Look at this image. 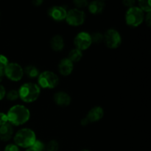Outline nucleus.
<instances>
[{"label":"nucleus","mask_w":151,"mask_h":151,"mask_svg":"<svg viewBox=\"0 0 151 151\" xmlns=\"http://www.w3.org/2000/svg\"><path fill=\"white\" fill-rule=\"evenodd\" d=\"M7 119L10 124L18 126L27 122L30 113L27 108L22 105H16L10 108L7 114Z\"/></svg>","instance_id":"nucleus-1"},{"label":"nucleus","mask_w":151,"mask_h":151,"mask_svg":"<svg viewBox=\"0 0 151 151\" xmlns=\"http://www.w3.org/2000/svg\"><path fill=\"white\" fill-rule=\"evenodd\" d=\"M19 97L25 103H32L40 95V87L32 83H27L20 87L19 91Z\"/></svg>","instance_id":"nucleus-2"},{"label":"nucleus","mask_w":151,"mask_h":151,"mask_svg":"<svg viewBox=\"0 0 151 151\" xmlns=\"http://www.w3.org/2000/svg\"><path fill=\"white\" fill-rule=\"evenodd\" d=\"M36 140L35 134L29 128H22L17 131L14 137V142L18 147H32Z\"/></svg>","instance_id":"nucleus-3"},{"label":"nucleus","mask_w":151,"mask_h":151,"mask_svg":"<svg viewBox=\"0 0 151 151\" xmlns=\"http://www.w3.org/2000/svg\"><path fill=\"white\" fill-rule=\"evenodd\" d=\"M144 12L139 7L128 8L125 13V21L127 24L131 27H138L144 21Z\"/></svg>","instance_id":"nucleus-4"},{"label":"nucleus","mask_w":151,"mask_h":151,"mask_svg":"<svg viewBox=\"0 0 151 151\" xmlns=\"http://www.w3.org/2000/svg\"><path fill=\"white\" fill-rule=\"evenodd\" d=\"M38 84L41 88H54L58 85L59 78L57 75L50 71H45L39 74L38 77Z\"/></svg>","instance_id":"nucleus-5"},{"label":"nucleus","mask_w":151,"mask_h":151,"mask_svg":"<svg viewBox=\"0 0 151 151\" xmlns=\"http://www.w3.org/2000/svg\"><path fill=\"white\" fill-rule=\"evenodd\" d=\"M4 74L10 81H19L23 77L24 70L19 63H10L4 69Z\"/></svg>","instance_id":"nucleus-6"},{"label":"nucleus","mask_w":151,"mask_h":151,"mask_svg":"<svg viewBox=\"0 0 151 151\" xmlns=\"http://www.w3.org/2000/svg\"><path fill=\"white\" fill-rule=\"evenodd\" d=\"M66 22L71 26H80L85 21V13L78 8L71 9L66 13Z\"/></svg>","instance_id":"nucleus-7"},{"label":"nucleus","mask_w":151,"mask_h":151,"mask_svg":"<svg viewBox=\"0 0 151 151\" xmlns=\"http://www.w3.org/2000/svg\"><path fill=\"white\" fill-rule=\"evenodd\" d=\"M104 40L106 45L110 49H116L119 47L122 43L120 34L114 29H109L104 35Z\"/></svg>","instance_id":"nucleus-8"},{"label":"nucleus","mask_w":151,"mask_h":151,"mask_svg":"<svg viewBox=\"0 0 151 151\" xmlns=\"http://www.w3.org/2000/svg\"><path fill=\"white\" fill-rule=\"evenodd\" d=\"M104 115V111L100 106H95L88 111L85 118L81 120V125L85 126L91 122H95L100 120Z\"/></svg>","instance_id":"nucleus-9"},{"label":"nucleus","mask_w":151,"mask_h":151,"mask_svg":"<svg viewBox=\"0 0 151 151\" xmlns=\"http://www.w3.org/2000/svg\"><path fill=\"white\" fill-rule=\"evenodd\" d=\"M91 35L86 32H79L74 40V44L76 46L77 49L82 51V50H87L91 46Z\"/></svg>","instance_id":"nucleus-10"},{"label":"nucleus","mask_w":151,"mask_h":151,"mask_svg":"<svg viewBox=\"0 0 151 151\" xmlns=\"http://www.w3.org/2000/svg\"><path fill=\"white\" fill-rule=\"evenodd\" d=\"M48 13L52 19L58 22H60L66 19L67 11L66 7L63 6H53L49 10Z\"/></svg>","instance_id":"nucleus-11"},{"label":"nucleus","mask_w":151,"mask_h":151,"mask_svg":"<svg viewBox=\"0 0 151 151\" xmlns=\"http://www.w3.org/2000/svg\"><path fill=\"white\" fill-rule=\"evenodd\" d=\"M73 68V63L68 58L62 59L58 64L59 72L63 76H68L70 75L72 72Z\"/></svg>","instance_id":"nucleus-12"},{"label":"nucleus","mask_w":151,"mask_h":151,"mask_svg":"<svg viewBox=\"0 0 151 151\" xmlns=\"http://www.w3.org/2000/svg\"><path fill=\"white\" fill-rule=\"evenodd\" d=\"M54 101L59 106H67L71 103V97L64 91H59L55 94Z\"/></svg>","instance_id":"nucleus-13"},{"label":"nucleus","mask_w":151,"mask_h":151,"mask_svg":"<svg viewBox=\"0 0 151 151\" xmlns=\"http://www.w3.org/2000/svg\"><path fill=\"white\" fill-rule=\"evenodd\" d=\"M13 134V129L11 124L6 123L0 126V139L7 142L11 139Z\"/></svg>","instance_id":"nucleus-14"},{"label":"nucleus","mask_w":151,"mask_h":151,"mask_svg":"<svg viewBox=\"0 0 151 151\" xmlns=\"http://www.w3.org/2000/svg\"><path fill=\"white\" fill-rule=\"evenodd\" d=\"M51 48L55 51H60L64 47V41L63 38L60 35H55L52 38L50 41Z\"/></svg>","instance_id":"nucleus-15"},{"label":"nucleus","mask_w":151,"mask_h":151,"mask_svg":"<svg viewBox=\"0 0 151 151\" xmlns=\"http://www.w3.org/2000/svg\"><path fill=\"white\" fill-rule=\"evenodd\" d=\"M105 7V3L102 1H93L88 4V10L94 15L102 13Z\"/></svg>","instance_id":"nucleus-16"},{"label":"nucleus","mask_w":151,"mask_h":151,"mask_svg":"<svg viewBox=\"0 0 151 151\" xmlns=\"http://www.w3.org/2000/svg\"><path fill=\"white\" fill-rule=\"evenodd\" d=\"M23 70L27 76L30 78H37L39 75V70L35 66H32V65H29V66H26Z\"/></svg>","instance_id":"nucleus-17"},{"label":"nucleus","mask_w":151,"mask_h":151,"mask_svg":"<svg viewBox=\"0 0 151 151\" xmlns=\"http://www.w3.org/2000/svg\"><path fill=\"white\" fill-rule=\"evenodd\" d=\"M83 57V53L82 51L79 50L78 49H74L70 51V52L69 53V58L68 59L71 60L72 63L74 62H78L79 60H81V59Z\"/></svg>","instance_id":"nucleus-18"},{"label":"nucleus","mask_w":151,"mask_h":151,"mask_svg":"<svg viewBox=\"0 0 151 151\" xmlns=\"http://www.w3.org/2000/svg\"><path fill=\"white\" fill-rule=\"evenodd\" d=\"M139 8L141 9L142 11H145L147 13H150L151 11V6H150V1L149 0L147 1H145V0H141L139 1Z\"/></svg>","instance_id":"nucleus-19"},{"label":"nucleus","mask_w":151,"mask_h":151,"mask_svg":"<svg viewBox=\"0 0 151 151\" xmlns=\"http://www.w3.org/2000/svg\"><path fill=\"white\" fill-rule=\"evenodd\" d=\"M91 41L95 44H100L104 40V35L100 32H94L92 35H91Z\"/></svg>","instance_id":"nucleus-20"},{"label":"nucleus","mask_w":151,"mask_h":151,"mask_svg":"<svg viewBox=\"0 0 151 151\" xmlns=\"http://www.w3.org/2000/svg\"><path fill=\"white\" fill-rule=\"evenodd\" d=\"M59 147V145L57 141L55 140H51L49 142L48 144L45 147V149L47 151H58Z\"/></svg>","instance_id":"nucleus-21"},{"label":"nucleus","mask_w":151,"mask_h":151,"mask_svg":"<svg viewBox=\"0 0 151 151\" xmlns=\"http://www.w3.org/2000/svg\"><path fill=\"white\" fill-rule=\"evenodd\" d=\"M6 95H7V99L10 101H15L19 97V91L16 90H10Z\"/></svg>","instance_id":"nucleus-22"},{"label":"nucleus","mask_w":151,"mask_h":151,"mask_svg":"<svg viewBox=\"0 0 151 151\" xmlns=\"http://www.w3.org/2000/svg\"><path fill=\"white\" fill-rule=\"evenodd\" d=\"M32 147L33 149H35L36 151H44L45 150V145H44V143L42 142L40 140H35V142H34V144L32 145Z\"/></svg>","instance_id":"nucleus-23"},{"label":"nucleus","mask_w":151,"mask_h":151,"mask_svg":"<svg viewBox=\"0 0 151 151\" xmlns=\"http://www.w3.org/2000/svg\"><path fill=\"white\" fill-rule=\"evenodd\" d=\"M8 63V60L7 58L3 55H0V69L4 70Z\"/></svg>","instance_id":"nucleus-24"},{"label":"nucleus","mask_w":151,"mask_h":151,"mask_svg":"<svg viewBox=\"0 0 151 151\" xmlns=\"http://www.w3.org/2000/svg\"><path fill=\"white\" fill-rule=\"evenodd\" d=\"M74 4L76 5V7L78 8H83L88 5V1L86 0H76L73 1Z\"/></svg>","instance_id":"nucleus-25"},{"label":"nucleus","mask_w":151,"mask_h":151,"mask_svg":"<svg viewBox=\"0 0 151 151\" xmlns=\"http://www.w3.org/2000/svg\"><path fill=\"white\" fill-rule=\"evenodd\" d=\"M4 151H20V150L16 145L9 144L6 146Z\"/></svg>","instance_id":"nucleus-26"},{"label":"nucleus","mask_w":151,"mask_h":151,"mask_svg":"<svg viewBox=\"0 0 151 151\" xmlns=\"http://www.w3.org/2000/svg\"><path fill=\"white\" fill-rule=\"evenodd\" d=\"M7 122H8V119H7V114L0 112V126L7 123Z\"/></svg>","instance_id":"nucleus-27"},{"label":"nucleus","mask_w":151,"mask_h":151,"mask_svg":"<svg viewBox=\"0 0 151 151\" xmlns=\"http://www.w3.org/2000/svg\"><path fill=\"white\" fill-rule=\"evenodd\" d=\"M123 4L126 7H128L129 8L131 7H134V4H135V1H133V0H125L123 1Z\"/></svg>","instance_id":"nucleus-28"},{"label":"nucleus","mask_w":151,"mask_h":151,"mask_svg":"<svg viewBox=\"0 0 151 151\" xmlns=\"http://www.w3.org/2000/svg\"><path fill=\"white\" fill-rule=\"evenodd\" d=\"M6 95V91L4 87L2 85L0 84V100H2L4 97V96Z\"/></svg>","instance_id":"nucleus-29"},{"label":"nucleus","mask_w":151,"mask_h":151,"mask_svg":"<svg viewBox=\"0 0 151 151\" xmlns=\"http://www.w3.org/2000/svg\"><path fill=\"white\" fill-rule=\"evenodd\" d=\"M145 22L147 23V24L148 25L149 27L150 26V24H151V13H150H150H147V14L146 15Z\"/></svg>","instance_id":"nucleus-30"},{"label":"nucleus","mask_w":151,"mask_h":151,"mask_svg":"<svg viewBox=\"0 0 151 151\" xmlns=\"http://www.w3.org/2000/svg\"><path fill=\"white\" fill-rule=\"evenodd\" d=\"M42 3H43L42 0H34V1H32V4H33V5H35V7L40 6L41 4H42Z\"/></svg>","instance_id":"nucleus-31"},{"label":"nucleus","mask_w":151,"mask_h":151,"mask_svg":"<svg viewBox=\"0 0 151 151\" xmlns=\"http://www.w3.org/2000/svg\"><path fill=\"white\" fill-rule=\"evenodd\" d=\"M4 71L1 70V69H0V82H1V81H2L3 79V77H4Z\"/></svg>","instance_id":"nucleus-32"},{"label":"nucleus","mask_w":151,"mask_h":151,"mask_svg":"<svg viewBox=\"0 0 151 151\" xmlns=\"http://www.w3.org/2000/svg\"><path fill=\"white\" fill-rule=\"evenodd\" d=\"M26 151H36V150H35V149L32 148V147H28V148L26 150Z\"/></svg>","instance_id":"nucleus-33"},{"label":"nucleus","mask_w":151,"mask_h":151,"mask_svg":"<svg viewBox=\"0 0 151 151\" xmlns=\"http://www.w3.org/2000/svg\"><path fill=\"white\" fill-rule=\"evenodd\" d=\"M81 151H89V150H81Z\"/></svg>","instance_id":"nucleus-34"}]
</instances>
